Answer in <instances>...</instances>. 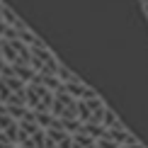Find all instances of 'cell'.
I'll list each match as a JSON object with an SVG mask.
<instances>
[{"mask_svg": "<svg viewBox=\"0 0 148 148\" xmlns=\"http://www.w3.org/2000/svg\"><path fill=\"white\" fill-rule=\"evenodd\" d=\"M51 100H53V90H49L39 80L32 78L24 85V102L32 112H51Z\"/></svg>", "mask_w": 148, "mask_h": 148, "instance_id": "6da1fadb", "label": "cell"}, {"mask_svg": "<svg viewBox=\"0 0 148 148\" xmlns=\"http://www.w3.org/2000/svg\"><path fill=\"white\" fill-rule=\"evenodd\" d=\"M51 114H53V119L63 121V124L66 121H75L78 119V100L71 97L63 88H58L51 100Z\"/></svg>", "mask_w": 148, "mask_h": 148, "instance_id": "7a4b0ae2", "label": "cell"}, {"mask_svg": "<svg viewBox=\"0 0 148 148\" xmlns=\"http://www.w3.org/2000/svg\"><path fill=\"white\" fill-rule=\"evenodd\" d=\"M104 107H107V104H104V100L100 95L78 100V121L80 124H100Z\"/></svg>", "mask_w": 148, "mask_h": 148, "instance_id": "3957f363", "label": "cell"}, {"mask_svg": "<svg viewBox=\"0 0 148 148\" xmlns=\"http://www.w3.org/2000/svg\"><path fill=\"white\" fill-rule=\"evenodd\" d=\"M61 88L68 92L71 97H75V100H85V97H95L97 95V90L92 88V85H88L83 78H75V80H71V83H63Z\"/></svg>", "mask_w": 148, "mask_h": 148, "instance_id": "277c9868", "label": "cell"}, {"mask_svg": "<svg viewBox=\"0 0 148 148\" xmlns=\"http://www.w3.org/2000/svg\"><path fill=\"white\" fill-rule=\"evenodd\" d=\"M0 141H10L17 143V121L0 107Z\"/></svg>", "mask_w": 148, "mask_h": 148, "instance_id": "5b68a950", "label": "cell"}, {"mask_svg": "<svg viewBox=\"0 0 148 148\" xmlns=\"http://www.w3.org/2000/svg\"><path fill=\"white\" fill-rule=\"evenodd\" d=\"M104 136L112 138L114 143H119V146H124V143H129V141L136 138V136H134V134L129 131L126 126H119V129H104Z\"/></svg>", "mask_w": 148, "mask_h": 148, "instance_id": "8992f818", "label": "cell"}, {"mask_svg": "<svg viewBox=\"0 0 148 148\" xmlns=\"http://www.w3.org/2000/svg\"><path fill=\"white\" fill-rule=\"evenodd\" d=\"M100 124L104 129H119V126H124V121H121V116L114 112L112 107H104V112H102V121Z\"/></svg>", "mask_w": 148, "mask_h": 148, "instance_id": "52a82bcc", "label": "cell"}, {"mask_svg": "<svg viewBox=\"0 0 148 148\" xmlns=\"http://www.w3.org/2000/svg\"><path fill=\"white\" fill-rule=\"evenodd\" d=\"M78 134H85V136H90V138L97 141V138L104 136V126H102V124H80Z\"/></svg>", "mask_w": 148, "mask_h": 148, "instance_id": "ba28073f", "label": "cell"}, {"mask_svg": "<svg viewBox=\"0 0 148 148\" xmlns=\"http://www.w3.org/2000/svg\"><path fill=\"white\" fill-rule=\"evenodd\" d=\"M20 146H24V148H44L46 146V134H44V129H39L36 134H32L24 143H20Z\"/></svg>", "mask_w": 148, "mask_h": 148, "instance_id": "9c48e42d", "label": "cell"}, {"mask_svg": "<svg viewBox=\"0 0 148 148\" xmlns=\"http://www.w3.org/2000/svg\"><path fill=\"white\" fill-rule=\"evenodd\" d=\"M71 148H95V138L85 134H73L71 136Z\"/></svg>", "mask_w": 148, "mask_h": 148, "instance_id": "30bf717a", "label": "cell"}, {"mask_svg": "<svg viewBox=\"0 0 148 148\" xmlns=\"http://www.w3.org/2000/svg\"><path fill=\"white\" fill-rule=\"evenodd\" d=\"M34 114V121L39 124V129H49L53 124V114L51 112H32Z\"/></svg>", "mask_w": 148, "mask_h": 148, "instance_id": "8fae6325", "label": "cell"}, {"mask_svg": "<svg viewBox=\"0 0 148 148\" xmlns=\"http://www.w3.org/2000/svg\"><path fill=\"white\" fill-rule=\"evenodd\" d=\"M95 148H119V143H114L112 138L102 136V138H97V141H95Z\"/></svg>", "mask_w": 148, "mask_h": 148, "instance_id": "7c38bea8", "label": "cell"}, {"mask_svg": "<svg viewBox=\"0 0 148 148\" xmlns=\"http://www.w3.org/2000/svg\"><path fill=\"white\" fill-rule=\"evenodd\" d=\"M0 148H17V143H10V141H0Z\"/></svg>", "mask_w": 148, "mask_h": 148, "instance_id": "4fadbf2b", "label": "cell"}, {"mask_svg": "<svg viewBox=\"0 0 148 148\" xmlns=\"http://www.w3.org/2000/svg\"><path fill=\"white\" fill-rule=\"evenodd\" d=\"M17 148H24V146H17Z\"/></svg>", "mask_w": 148, "mask_h": 148, "instance_id": "5bb4252c", "label": "cell"}]
</instances>
